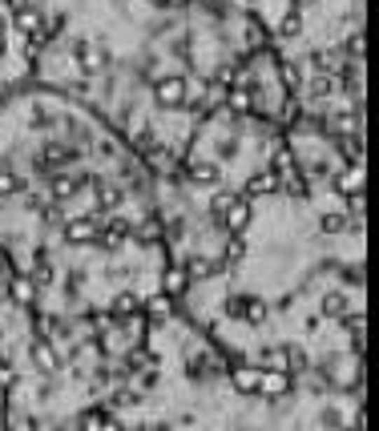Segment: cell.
<instances>
[{
    "mask_svg": "<svg viewBox=\"0 0 379 431\" xmlns=\"http://www.w3.org/2000/svg\"><path fill=\"white\" fill-rule=\"evenodd\" d=\"M186 93H190V85H186V77H178V73H165V77L153 81V97H158L162 109H178V105H186Z\"/></svg>",
    "mask_w": 379,
    "mask_h": 431,
    "instance_id": "cell-1",
    "label": "cell"
},
{
    "mask_svg": "<svg viewBox=\"0 0 379 431\" xmlns=\"http://www.w3.org/2000/svg\"><path fill=\"white\" fill-rule=\"evenodd\" d=\"M17 32L20 36H29L33 48L45 41V20H41V13H36L33 4H17Z\"/></svg>",
    "mask_w": 379,
    "mask_h": 431,
    "instance_id": "cell-2",
    "label": "cell"
},
{
    "mask_svg": "<svg viewBox=\"0 0 379 431\" xmlns=\"http://www.w3.org/2000/svg\"><path fill=\"white\" fill-rule=\"evenodd\" d=\"M222 226L230 230V234H242L250 226V198H242V193H234L230 206L222 210Z\"/></svg>",
    "mask_w": 379,
    "mask_h": 431,
    "instance_id": "cell-3",
    "label": "cell"
},
{
    "mask_svg": "<svg viewBox=\"0 0 379 431\" xmlns=\"http://www.w3.org/2000/svg\"><path fill=\"white\" fill-rule=\"evenodd\" d=\"M287 391H291V371H266V375H259V395L282 399Z\"/></svg>",
    "mask_w": 379,
    "mask_h": 431,
    "instance_id": "cell-4",
    "label": "cell"
},
{
    "mask_svg": "<svg viewBox=\"0 0 379 431\" xmlns=\"http://www.w3.org/2000/svg\"><path fill=\"white\" fill-rule=\"evenodd\" d=\"M65 238L73 242V246L93 242L97 238V218H73V222H65Z\"/></svg>",
    "mask_w": 379,
    "mask_h": 431,
    "instance_id": "cell-5",
    "label": "cell"
},
{
    "mask_svg": "<svg viewBox=\"0 0 379 431\" xmlns=\"http://www.w3.org/2000/svg\"><path fill=\"white\" fill-rule=\"evenodd\" d=\"M130 218H109L105 226H97V238L105 242V246H121V242L130 238Z\"/></svg>",
    "mask_w": 379,
    "mask_h": 431,
    "instance_id": "cell-6",
    "label": "cell"
},
{
    "mask_svg": "<svg viewBox=\"0 0 379 431\" xmlns=\"http://www.w3.org/2000/svg\"><path fill=\"white\" fill-rule=\"evenodd\" d=\"M33 363H36V371H57L61 367V355H57L53 343H33Z\"/></svg>",
    "mask_w": 379,
    "mask_h": 431,
    "instance_id": "cell-7",
    "label": "cell"
},
{
    "mask_svg": "<svg viewBox=\"0 0 379 431\" xmlns=\"http://www.w3.org/2000/svg\"><path fill=\"white\" fill-rule=\"evenodd\" d=\"M81 431H125L117 416H105V411H89L81 419Z\"/></svg>",
    "mask_w": 379,
    "mask_h": 431,
    "instance_id": "cell-8",
    "label": "cell"
},
{
    "mask_svg": "<svg viewBox=\"0 0 379 431\" xmlns=\"http://www.w3.org/2000/svg\"><path fill=\"white\" fill-rule=\"evenodd\" d=\"M275 190H279V174H254L247 182L242 198H259V193H275Z\"/></svg>",
    "mask_w": 379,
    "mask_h": 431,
    "instance_id": "cell-9",
    "label": "cell"
},
{
    "mask_svg": "<svg viewBox=\"0 0 379 431\" xmlns=\"http://www.w3.org/2000/svg\"><path fill=\"white\" fill-rule=\"evenodd\" d=\"M73 61L81 64V69H101V57L93 53V45H89L85 36H77V41H73Z\"/></svg>",
    "mask_w": 379,
    "mask_h": 431,
    "instance_id": "cell-10",
    "label": "cell"
},
{
    "mask_svg": "<svg viewBox=\"0 0 379 431\" xmlns=\"http://www.w3.org/2000/svg\"><path fill=\"white\" fill-rule=\"evenodd\" d=\"M347 315V294L343 290H327L323 294V319H343Z\"/></svg>",
    "mask_w": 379,
    "mask_h": 431,
    "instance_id": "cell-11",
    "label": "cell"
},
{
    "mask_svg": "<svg viewBox=\"0 0 379 431\" xmlns=\"http://www.w3.org/2000/svg\"><path fill=\"white\" fill-rule=\"evenodd\" d=\"M259 375L263 371H254V367H234V387L242 395H259Z\"/></svg>",
    "mask_w": 379,
    "mask_h": 431,
    "instance_id": "cell-12",
    "label": "cell"
},
{
    "mask_svg": "<svg viewBox=\"0 0 379 431\" xmlns=\"http://www.w3.org/2000/svg\"><path fill=\"white\" fill-rule=\"evenodd\" d=\"M339 89V81L331 77V73H323V77H311V85H307V97L311 101H323V97H331Z\"/></svg>",
    "mask_w": 379,
    "mask_h": 431,
    "instance_id": "cell-13",
    "label": "cell"
},
{
    "mask_svg": "<svg viewBox=\"0 0 379 431\" xmlns=\"http://www.w3.org/2000/svg\"><path fill=\"white\" fill-rule=\"evenodd\" d=\"M186 287H190V274H186V271H165L162 290L170 294V299H178V294H186Z\"/></svg>",
    "mask_w": 379,
    "mask_h": 431,
    "instance_id": "cell-14",
    "label": "cell"
},
{
    "mask_svg": "<svg viewBox=\"0 0 379 431\" xmlns=\"http://www.w3.org/2000/svg\"><path fill=\"white\" fill-rule=\"evenodd\" d=\"M190 177H194V182H198V186H214L218 177V165L214 161H194V165H190Z\"/></svg>",
    "mask_w": 379,
    "mask_h": 431,
    "instance_id": "cell-15",
    "label": "cell"
},
{
    "mask_svg": "<svg viewBox=\"0 0 379 431\" xmlns=\"http://www.w3.org/2000/svg\"><path fill=\"white\" fill-rule=\"evenodd\" d=\"M275 32H279L282 41H295L298 32H303V13H295V8H291V13L279 20V29H275Z\"/></svg>",
    "mask_w": 379,
    "mask_h": 431,
    "instance_id": "cell-16",
    "label": "cell"
},
{
    "mask_svg": "<svg viewBox=\"0 0 379 431\" xmlns=\"http://www.w3.org/2000/svg\"><path fill=\"white\" fill-rule=\"evenodd\" d=\"M77 190H81L77 177H53V202H69Z\"/></svg>",
    "mask_w": 379,
    "mask_h": 431,
    "instance_id": "cell-17",
    "label": "cell"
},
{
    "mask_svg": "<svg viewBox=\"0 0 379 431\" xmlns=\"http://www.w3.org/2000/svg\"><path fill=\"white\" fill-rule=\"evenodd\" d=\"M242 322H250V327H263V322H266V303H263V299H250V294H247Z\"/></svg>",
    "mask_w": 379,
    "mask_h": 431,
    "instance_id": "cell-18",
    "label": "cell"
},
{
    "mask_svg": "<svg viewBox=\"0 0 379 431\" xmlns=\"http://www.w3.org/2000/svg\"><path fill=\"white\" fill-rule=\"evenodd\" d=\"M214 271H222V262H214V258H210V262H206V258H190V262H186V274H190V278H206V274H214Z\"/></svg>",
    "mask_w": 379,
    "mask_h": 431,
    "instance_id": "cell-19",
    "label": "cell"
},
{
    "mask_svg": "<svg viewBox=\"0 0 379 431\" xmlns=\"http://www.w3.org/2000/svg\"><path fill=\"white\" fill-rule=\"evenodd\" d=\"M347 214H323V218H319V230H323V234H343L347 230Z\"/></svg>",
    "mask_w": 379,
    "mask_h": 431,
    "instance_id": "cell-20",
    "label": "cell"
},
{
    "mask_svg": "<svg viewBox=\"0 0 379 431\" xmlns=\"http://www.w3.org/2000/svg\"><path fill=\"white\" fill-rule=\"evenodd\" d=\"M307 61H311V73H315V77H323V73H331V69H335V64H331V53H323V48H315Z\"/></svg>",
    "mask_w": 379,
    "mask_h": 431,
    "instance_id": "cell-21",
    "label": "cell"
},
{
    "mask_svg": "<svg viewBox=\"0 0 379 431\" xmlns=\"http://www.w3.org/2000/svg\"><path fill=\"white\" fill-rule=\"evenodd\" d=\"M226 105H230L234 113H250V105H254V97H250L247 89H234V93L226 97Z\"/></svg>",
    "mask_w": 379,
    "mask_h": 431,
    "instance_id": "cell-22",
    "label": "cell"
},
{
    "mask_svg": "<svg viewBox=\"0 0 379 431\" xmlns=\"http://www.w3.org/2000/svg\"><path fill=\"white\" fill-rule=\"evenodd\" d=\"M339 186H343L347 193H359V186H363V174H359V165H351L343 177H339Z\"/></svg>",
    "mask_w": 379,
    "mask_h": 431,
    "instance_id": "cell-23",
    "label": "cell"
},
{
    "mask_svg": "<svg viewBox=\"0 0 379 431\" xmlns=\"http://www.w3.org/2000/svg\"><path fill=\"white\" fill-rule=\"evenodd\" d=\"M137 310V294H117L113 299V315H133Z\"/></svg>",
    "mask_w": 379,
    "mask_h": 431,
    "instance_id": "cell-24",
    "label": "cell"
},
{
    "mask_svg": "<svg viewBox=\"0 0 379 431\" xmlns=\"http://www.w3.org/2000/svg\"><path fill=\"white\" fill-rule=\"evenodd\" d=\"M242 310H247V294H230V299H226V315H230V319H242Z\"/></svg>",
    "mask_w": 379,
    "mask_h": 431,
    "instance_id": "cell-25",
    "label": "cell"
},
{
    "mask_svg": "<svg viewBox=\"0 0 379 431\" xmlns=\"http://www.w3.org/2000/svg\"><path fill=\"white\" fill-rule=\"evenodd\" d=\"M17 174H13V170H0V198H4V193H17Z\"/></svg>",
    "mask_w": 379,
    "mask_h": 431,
    "instance_id": "cell-26",
    "label": "cell"
},
{
    "mask_svg": "<svg viewBox=\"0 0 379 431\" xmlns=\"http://www.w3.org/2000/svg\"><path fill=\"white\" fill-rule=\"evenodd\" d=\"M13 294H17V303H33V282H29V278H20L17 287H13Z\"/></svg>",
    "mask_w": 379,
    "mask_h": 431,
    "instance_id": "cell-27",
    "label": "cell"
},
{
    "mask_svg": "<svg viewBox=\"0 0 379 431\" xmlns=\"http://www.w3.org/2000/svg\"><path fill=\"white\" fill-rule=\"evenodd\" d=\"M347 206H351V214H363V193H347Z\"/></svg>",
    "mask_w": 379,
    "mask_h": 431,
    "instance_id": "cell-28",
    "label": "cell"
},
{
    "mask_svg": "<svg viewBox=\"0 0 379 431\" xmlns=\"http://www.w3.org/2000/svg\"><path fill=\"white\" fill-rule=\"evenodd\" d=\"M8 53V25H4V16H0V57Z\"/></svg>",
    "mask_w": 379,
    "mask_h": 431,
    "instance_id": "cell-29",
    "label": "cell"
},
{
    "mask_svg": "<svg viewBox=\"0 0 379 431\" xmlns=\"http://www.w3.org/2000/svg\"><path fill=\"white\" fill-rule=\"evenodd\" d=\"M165 310H170V303H165V299H153V303H149V315H165Z\"/></svg>",
    "mask_w": 379,
    "mask_h": 431,
    "instance_id": "cell-30",
    "label": "cell"
},
{
    "mask_svg": "<svg viewBox=\"0 0 379 431\" xmlns=\"http://www.w3.org/2000/svg\"><path fill=\"white\" fill-rule=\"evenodd\" d=\"M282 77L291 81V85H298V69H295V64H282Z\"/></svg>",
    "mask_w": 379,
    "mask_h": 431,
    "instance_id": "cell-31",
    "label": "cell"
},
{
    "mask_svg": "<svg viewBox=\"0 0 379 431\" xmlns=\"http://www.w3.org/2000/svg\"><path fill=\"white\" fill-rule=\"evenodd\" d=\"M230 198H234V193H218V198H214V210H218V214L230 206Z\"/></svg>",
    "mask_w": 379,
    "mask_h": 431,
    "instance_id": "cell-32",
    "label": "cell"
},
{
    "mask_svg": "<svg viewBox=\"0 0 379 431\" xmlns=\"http://www.w3.org/2000/svg\"><path fill=\"white\" fill-rule=\"evenodd\" d=\"M315 4H319V0H291V8H295V13H303V8H315Z\"/></svg>",
    "mask_w": 379,
    "mask_h": 431,
    "instance_id": "cell-33",
    "label": "cell"
},
{
    "mask_svg": "<svg viewBox=\"0 0 379 431\" xmlns=\"http://www.w3.org/2000/svg\"><path fill=\"white\" fill-rule=\"evenodd\" d=\"M109 206H117V193L105 190V193H101V210H109Z\"/></svg>",
    "mask_w": 379,
    "mask_h": 431,
    "instance_id": "cell-34",
    "label": "cell"
}]
</instances>
